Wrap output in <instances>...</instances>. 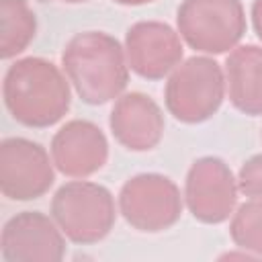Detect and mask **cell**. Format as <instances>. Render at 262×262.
<instances>
[{"label": "cell", "instance_id": "obj_10", "mask_svg": "<svg viewBox=\"0 0 262 262\" xmlns=\"http://www.w3.org/2000/svg\"><path fill=\"white\" fill-rule=\"evenodd\" d=\"M129 70L143 80H162L182 61V37L168 23L139 20L125 33Z\"/></svg>", "mask_w": 262, "mask_h": 262}, {"label": "cell", "instance_id": "obj_4", "mask_svg": "<svg viewBox=\"0 0 262 262\" xmlns=\"http://www.w3.org/2000/svg\"><path fill=\"white\" fill-rule=\"evenodd\" d=\"M225 72L207 55L180 61L168 76L164 102L168 113L186 125L209 121L225 98Z\"/></svg>", "mask_w": 262, "mask_h": 262}, {"label": "cell", "instance_id": "obj_18", "mask_svg": "<svg viewBox=\"0 0 262 262\" xmlns=\"http://www.w3.org/2000/svg\"><path fill=\"white\" fill-rule=\"evenodd\" d=\"M117 4H123V6H141V4H149L154 0H113Z\"/></svg>", "mask_w": 262, "mask_h": 262}, {"label": "cell", "instance_id": "obj_12", "mask_svg": "<svg viewBox=\"0 0 262 262\" xmlns=\"http://www.w3.org/2000/svg\"><path fill=\"white\" fill-rule=\"evenodd\" d=\"M108 127L117 143L129 151H149L164 137V113L143 92L121 94L108 115Z\"/></svg>", "mask_w": 262, "mask_h": 262}, {"label": "cell", "instance_id": "obj_16", "mask_svg": "<svg viewBox=\"0 0 262 262\" xmlns=\"http://www.w3.org/2000/svg\"><path fill=\"white\" fill-rule=\"evenodd\" d=\"M237 186L250 199H262V154L248 158L237 172Z\"/></svg>", "mask_w": 262, "mask_h": 262}, {"label": "cell", "instance_id": "obj_3", "mask_svg": "<svg viewBox=\"0 0 262 262\" xmlns=\"http://www.w3.org/2000/svg\"><path fill=\"white\" fill-rule=\"evenodd\" d=\"M51 217L72 244L90 246L104 239L115 227V196L102 184L84 178L72 180L55 190Z\"/></svg>", "mask_w": 262, "mask_h": 262}, {"label": "cell", "instance_id": "obj_14", "mask_svg": "<svg viewBox=\"0 0 262 262\" xmlns=\"http://www.w3.org/2000/svg\"><path fill=\"white\" fill-rule=\"evenodd\" d=\"M37 33V16L29 0H0V57L20 55Z\"/></svg>", "mask_w": 262, "mask_h": 262}, {"label": "cell", "instance_id": "obj_9", "mask_svg": "<svg viewBox=\"0 0 262 262\" xmlns=\"http://www.w3.org/2000/svg\"><path fill=\"white\" fill-rule=\"evenodd\" d=\"M0 256L4 262H59L66 256L63 231L41 211H20L2 227Z\"/></svg>", "mask_w": 262, "mask_h": 262}, {"label": "cell", "instance_id": "obj_15", "mask_svg": "<svg viewBox=\"0 0 262 262\" xmlns=\"http://www.w3.org/2000/svg\"><path fill=\"white\" fill-rule=\"evenodd\" d=\"M229 235L239 250L262 258V199H250L233 211Z\"/></svg>", "mask_w": 262, "mask_h": 262}, {"label": "cell", "instance_id": "obj_13", "mask_svg": "<svg viewBox=\"0 0 262 262\" xmlns=\"http://www.w3.org/2000/svg\"><path fill=\"white\" fill-rule=\"evenodd\" d=\"M225 86L229 102L248 117L262 115V47L237 45L225 59Z\"/></svg>", "mask_w": 262, "mask_h": 262}, {"label": "cell", "instance_id": "obj_17", "mask_svg": "<svg viewBox=\"0 0 262 262\" xmlns=\"http://www.w3.org/2000/svg\"><path fill=\"white\" fill-rule=\"evenodd\" d=\"M252 25H254L256 37L262 41V0L252 2Z\"/></svg>", "mask_w": 262, "mask_h": 262}, {"label": "cell", "instance_id": "obj_8", "mask_svg": "<svg viewBox=\"0 0 262 262\" xmlns=\"http://www.w3.org/2000/svg\"><path fill=\"white\" fill-rule=\"evenodd\" d=\"M53 160L47 149L27 137L0 141V190L10 201H35L55 180Z\"/></svg>", "mask_w": 262, "mask_h": 262}, {"label": "cell", "instance_id": "obj_2", "mask_svg": "<svg viewBox=\"0 0 262 262\" xmlns=\"http://www.w3.org/2000/svg\"><path fill=\"white\" fill-rule=\"evenodd\" d=\"M61 68L76 94L92 106L119 98L129 82L125 47L104 31L74 35L63 47Z\"/></svg>", "mask_w": 262, "mask_h": 262}, {"label": "cell", "instance_id": "obj_11", "mask_svg": "<svg viewBox=\"0 0 262 262\" xmlns=\"http://www.w3.org/2000/svg\"><path fill=\"white\" fill-rule=\"evenodd\" d=\"M51 160L70 178H88L102 170L108 160V141L102 129L86 119L61 125L51 139Z\"/></svg>", "mask_w": 262, "mask_h": 262}, {"label": "cell", "instance_id": "obj_1", "mask_svg": "<svg viewBox=\"0 0 262 262\" xmlns=\"http://www.w3.org/2000/svg\"><path fill=\"white\" fill-rule=\"evenodd\" d=\"M2 98L10 117L33 129L59 123L72 104L68 76L45 57H23L8 66L2 82Z\"/></svg>", "mask_w": 262, "mask_h": 262}, {"label": "cell", "instance_id": "obj_19", "mask_svg": "<svg viewBox=\"0 0 262 262\" xmlns=\"http://www.w3.org/2000/svg\"><path fill=\"white\" fill-rule=\"evenodd\" d=\"M63 2H70V4H78V2H86V0H63Z\"/></svg>", "mask_w": 262, "mask_h": 262}, {"label": "cell", "instance_id": "obj_7", "mask_svg": "<svg viewBox=\"0 0 262 262\" xmlns=\"http://www.w3.org/2000/svg\"><path fill=\"white\" fill-rule=\"evenodd\" d=\"M237 178L217 156L194 160L184 178V203L190 215L205 225L227 221L237 207Z\"/></svg>", "mask_w": 262, "mask_h": 262}, {"label": "cell", "instance_id": "obj_6", "mask_svg": "<svg viewBox=\"0 0 262 262\" xmlns=\"http://www.w3.org/2000/svg\"><path fill=\"white\" fill-rule=\"evenodd\" d=\"M119 211L137 231H166L180 221V188L172 178L158 172L135 174L119 190Z\"/></svg>", "mask_w": 262, "mask_h": 262}, {"label": "cell", "instance_id": "obj_5", "mask_svg": "<svg viewBox=\"0 0 262 262\" xmlns=\"http://www.w3.org/2000/svg\"><path fill=\"white\" fill-rule=\"evenodd\" d=\"M176 27L190 49L221 55L237 47L248 23L242 0H182Z\"/></svg>", "mask_w": 262, "mask_h": 262}]
</instances>
